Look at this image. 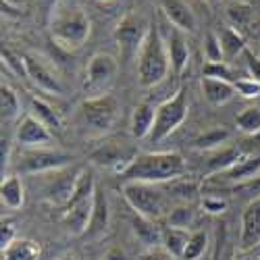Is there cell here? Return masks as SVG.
I'll return each instance as SVG.
<instances>
[{"instance_id":"33","label":"cell","mask_w":260,"mask_h":260,"mask_svg":"<svg viewBox=\"0 0 260 260\" xmlns=\"http://www.w3.org/2000/svg\"><path fill=\"white\" fill-rule=\"evenodd\" d=\"M242 158V152L240 150H235V148H223L221 152H216L210 160H208V167L212 169V171H225V169H229L231 165H235L237 160Z\"/></svg>"},{"instance_id":"41","label":"cell","mask_w":260,"mask_h":260,"mask_svg":"<svg viewBox=\"0 0 260 260\" xmlns=\"http://www.w3.org/2000/svg\"><path fill=\"white\" fill-rule=\"evenodd\" d=\"M11 160V140L3 134V140H0V165H3V175H5V169L9 167Z\"/></svg>"},{"instance_id":"1","label":"cell","mask_w":260,"mask_h":260,"mask_svg":"<svg viewBox=\"0 0 260 260\" xmlns=\"http://www.w3.org/2000/svg\"><path fill=\"white\" fill-rule=\"evenodd\" d=\"M185 173V160L177 152H146L138 154L129 162L121 177L125 181H142V183H165L179 179Z\"/></svg>"},{"instance_id":"9","label":"cell","mask_w":260,"mask_h":260,"mask_svg":"<svg viewBox=\"0 0 260 260\" xmlns=\"http://www.w3.org/2000/svg\"><path fill=\"white\" fill-rule=\"evenodd\" d=\"M119 71V62L115 56L98 52L90 58V64L85 69V81L83 88L90 96H100L106 94L108 85L115 81V75Z\"/></svg>"},{"instance_id":"35","label":"cell","mask_w":260,"mask_h":260,"mask_svg":"<svg viewBox=\"0 0 260 260\" xmlns=\"http://www.w3.org/2000/svg\"><path fill=\"white\" fill-rule=\"evenodd\" d=\"M202 77H214V79H223V81H235V75H233V69L223 60V62H206L204 64V71H202Z\"/></svg>"},{"instance_id":"16","label":"cell","mask_w":260,"mask_h":260,"mask_svg":"<svg viewBox=\"0 0 260 260\" xmlns=\"http://www.w3.org/2000/svg\"><path fill=\"white\" fill-rule=\"evenodd\" d=\"M108 223H111V208H108V198L102 187L96 189V200H94V212L90 219V227L85 231V240H98L108 231Z\"/></svg>"},{"instance_id":"20","label":"cell","mask_w":260,"mask_h":260,"mask_svg":"<svg viewBox=\"0 0 260 260\" xmlns=\"http://www.w3.org/2000/svg\"><path fill=\"white\" fill-rule=\"evenodd\" d=\"M154 121H156V108L152 104H148V102L138 104L134 108V113H132V136L136 140L150 138Z\"/></svg>"},{"instance_id":"26","label":"cell","mask_w":260,"mask_h":260,"mask_svg":"<svg viewBox=\"0 0 260 260\" xmlns=\"http://www.w3.org/2000/svg\"><path fill=\"white\" fill-rule=\"evenodd\" d=\"M219 38H221V46H223L225 60L227 58H235L237 54H244L246 48H248L246 38L240 31H237V29H233V27H225Z\"/></svg>"},{"instance_id":"38","label":"cell","mask_w":260,"mask_h":260,"mask_svg":"<svg viewBox=\"0 0 260 260\" xmlns=\"http://www.w3.org/2000/svg\"><path fill=\"white\" fill-rule=\"evenodd\" d=\"M15 240V225L11 221H3V225H0V246H3V250L9 248Z\"/></svg>"},{"instance_id":"14","label":"cell","mask_w":260,"mask_h":260,"mask_svg":"<svg viewBox=\"0 0 260 260\" xmlns=\"http://www.w3.org/2000/svg\"><path fill=\"white\" fill-rule=\"evenodd\" d=\"M240 248L244 252L260 248V198L252 200L242 214Z\"/></svg>"},{"instance_id":"3","label":"cell","mask_w":260,"mask_h":260,"mask_svg":"<svg viewBox=\"0 0 260 260\" xmlns=\"http://www.w3.org/2000/svg\"><path fill=\"white\" fill-rule=\"evenodd\" d=\"M171 69V60H169V50H167V42L165 36L160 34L158 25H150L146 40L140 48L138 54V77L144 88H152L158 85Z\"/></svg>"},{"instance_id":"8","label":"cell","mask_w":260,"mask_h":260,"mask_svg":"<svg viewBox=\"0 0 260 260\" xmlns=\"http://www.w3.org/2000/svg\"><path fill=\"white\" fill-rule=\"evenodd\" d=\"M73 162V156L60 150H48V148H27L19 160V171L25 175H40V173L60 171Z\"/></svg>"},{"instance_id":"29","label":"cell","mask_w":260,"mask_h":260,"mask_svg":"<svg viewBox=\"0 0 260 260\" xmlns=\"http://www.w3.org/2000/svg\"><path fill=\"white\" fill-rule=\"evenodd\" d=\"M235 125H237V129H240V132H244V134H250V136L260 134V108H258V106H248V108H244V111L237 115Z\"/></svg>"},{"instance_id":"6","label":"cell","mask_w":260,"mask_h":260,"mask_svg":"<svg viewBox=\"0 0 260 260\" xmlns=\"http://www.w3.org/2000/svg\"><path fill=\"white\" fill-rule=\"evenodd\" d=\"M189 113V102H187V92L179 90L175 96H171L156 108V121L152 127L150 140L152 142H162L167 136H171L175 129L187 119Z\"/></svg>"},{"instance_id":"36","label":"cell","mask_w":260,"mask_h":260,"mask_svg":"<svg viewBox=\"0 0 260 260\" xmlns=\"http://www.w3.org/2000/svg\"><path fill=\"white\" fill-rule=\"evenodd\" d=\"M233 88L235 92L244 96V98H258L260 96V83L254 81L252 77H240L233 81Z\"/></svg>"},{"instance_id":"22","label":"cell","mask_w":260,"mask_h":260,"mask_svg":"<svg viewBox=\"0 0 260 260\" xmlns=\"http://www.w3.org/2000/svg\"><path fill=\"white\" fill-rule=\"evenodd\" d=\"M221 173H223V179H227V181L252 179L260 173V156H242L235 165H231L229 169H225Z\"/></svg>"},{"instance_id":"28","label":"cell","mask_w":260,"mask_h":260,"mask_svg":"<svg viewBox=\"0 0 260 260\" xmlns=\"http://www.w3.org/2000/svg\"><path fill=\"white\" fill-rule=\"evenodd\" d=\"M196 221V210L187 204H179L175 208H171L167 214V227H175V229H187Z\"/></svg>"},{"instance_id":"12","label":"cell","mask_w":260,"mask_h":260,"mask_svg":"<svg viewBox=\"0 0 260 260\" xmlns=\"http://www.w3.org/2000/svg\"><path fill=\"white\" fill-rule=\"evenodd\" d=\"M21 60H23L25 75L38 85L40 90H44L48 94H62V83L48 64H44L40 58L31 56V54H23Z\"/></svg>"},{"instance_id":"27","label":"cell","mask_w":260,"mask_h":260,"mask_svg":"<svg viewBox=\"0 0 260 260\" xmlns=\"http://www.w3.org/2000/svg\"><path fill=\"white\" fill-rule=\"evenodd\" d=\"M0 113H3V123H11L21 115L19 96L15 94V90H11L5 83H3V88H0Z\"/></svg>"},{"instance_id":"32","label":"cell","mask_w":260,"mask_h":260,"mask_svg":"<svg viewBox=\"0 0 260 260\" xmlns=\"http://www.w3.org/2000/svg\"><path fill=\"white\" fill-rule=\"evenodd\" d=\"M206 246H208V235H206V231H193V233L189 235V242H187V248H185L181 260H198V258L204 254Z\"/></svg>"},{"instance_id":"37","label":"cell","mask_w":260,"mask_h":260,"mask_svg":"<svg viewBox=\"0 0 260 260\" xmlns=\"http://www.w3.org/2000/svg\"><path fill=\"white\" fill-rule=\"evenodd\" d=\"M242 56H244V60H246V69H248L250 77L260 83V56H256L250 48H246V52H244Z\"/></svg>"},{"instance_id":"15","label":"cell","mask_w":260,"mask_h":260,"mask_svg":"<svg viewBox=\"0 0 260 260\" xmlns=\"http://www.w3.org/2000/svg\"><path fill=\"white\" fill-rule=\"evenodd\" d=\"M165 42H167V50H169L171 71L175 75H181L187 69V62H189V46L183 38V31L173 27L169 31V36H165Z\"/></svg>"},{"instance_id":"45","label":"cell","mask_w":260,"mask_h":260,"mask_svg":"<svg viewBox=\"0 0 260 260\" xmlns=\"http://www.w3.org/2000/svg\"><path fill=\"white\" fill-rule=\"evenodd\" d=\"M62 260H75V258H62Z\"/></svg>"},{"instance_id":"23","label":"cell","mask_w":260,"mask_h":260,"mask_svg":"<svg viewBox=\"0 0 260 260\" xmlns=\"http://www.w3.org/2000/svg\"><path fill=\"white\" fill-rule=\"evenodd\" d=\"M189 231L187 229H175V227H167L162 229V248L175 258H183V252L189 242Z\"/></svg>"},{"instance_id":"13","label":"cell","mask_w":260,"mask_h":260,"mask_svg":"<svg viewBox=\"0 0 260 260\" xmlns=\"http://www.w3.org/2000/svg\"><path fill=\"white\" fill-rule=\"evenodd\" d=\"M158 5L173 27H177L179 31H187V34L196 31L198 27L196 13L191 11V7L185 0H158Z\"/></svg>"},{"instance_id":"4","label":"cell","mask_w":260,"mask_h":260,"mask_svg":"<svg viewBox=\"0 0 260 260\" xmlns=\"http://www.w3.org/2000/svg\"><path fill=\"white\" fill-rule=\"evenodd\" d=\"M123 198L132 206V210L140 216L152 221L167 219L171 212L169 198L162 189L154 183H142V181H125L123 183Z\"/></svg>"},{"instance_id":"21","label":"cell","mask_w":260,"mask_h":260,"mask_svg":"<svg viewBox=\"0 0 260 260\" xmlns=\"http://www.w3.org/2000/svg\"><path fill=\"white\" fill-rule=\"evenodd\" d=\"M0 200H3V206L17 210L23 206L25 202V191H23V183L17 175H7L3 177V183H0Z\"/></svg>"},{"instance_id":"18","label":"cell","mask_w":260,"mask_h":260,"mask_svg":"<svg viewBox=\"0 0 260 260\" xmlns=\"http://www.w3.org/2000/svg\"><path fill=\"white\" fill-rule=\"evenodd\" d=\"M200 88H202V96H204L212 106L227 104V102L235 96V88H233L231 81L214 79V77H202Z\"/></svg>"},{"instance_id":"7","label":"cell","mask_w":260,"mask_h":260,"mask_svg":"<svg viewBox=\"0 0 260 260\" xmlns=\"http://www.w3.org/2000/svg\"><path fill=\"white\" fill-rule=\"evenodd\" d=\"M81 115L83 121L92 132L104 134L108 132L119 115V102L111 94H100V96H90L81 104Z\"/></svg>"},{"instance_id":"44","label":"cell","mask_w":260,"mask_h":260,"mask_svg":"<svg viewBox=\"0 0 260 260\" xmlns=\"http://www.w3.org/2000/svg\"><path fill=\"white\" fill-rule=\"evenodd\" d=\"M208 3H210V5H219V3H221V0H208Z\"/></svg>"},{"instance_id":"43","label":"cell","mask_w":260,"mask_h":260,"mask_svg":"<svg viewBox=\"0 0 260 260\" xmlns=\"http://www.w3.org/2000/svg\"><path fill=\"white\" fill-rule=\"evenodd\" d=\"M248 31H250V36H252V40H256L258 44H260V21H252V23L246 27Z\"/></svg>"},{"instance_id":"5","label":"cell","mask_w":260,"mask_h":260,"mask_svg":"<svg viewBox=\"0 0 260 260\" xmlns=\"http://www.w3.org/2000/svg\"><path fill=\"white\" fill-rule=\"evenodd\" d=\"M50 36L58 42V46L75 50L90 38V19L81 9H60L52 15Z\"/></svg>"},{"instance_id":"34","label":"cell","mask_w":260,"mask_h":260,"mask_svg":"<svg viewBox=\"0 0 260 260\" xmlns=\"http://www.w3.org/2000/svg\"><path fill=\"white\" fill-rule=\"evenodd\" d=\"M204 56L208 62H223L225 54H223V46H221V38L214 31H208L204 36Z\"/></svg>"},{"instance_id":"25","label":"cell","mask_w":260,"mask_h":260,"mask_svg":"<svg viewBox=\"0 0 260 260\" xmlns=\"http://www.w3.org/2000/svg\"><path fill=\"white\" fill-rule=\"evenodd\" d=\"M40 123H44L50 132H58L62 127L60 115L56 113V108H52L48 102H44L42 98H31V111H29Z\"/></svg>"},{"instance_id":"2","label":"cell","mask_w":260,"mask_h":260,"mask_svg":"<svg viewBox=\"0 0 260 260\" xmlns=\"http://www.w3.org/2000/svg\"><path fill=\"white\" fill-rule=\"evenodd\" d=\"M96 189H98V185L94 179V173L92 171H79L73 196L67 202V208H64V214H62V223L71 235L83 237L85 231H88L92 212H94Z\"/></svg>"},{"instance_id":"39","label":"cell","mask_w":260,"mask_h":260,"mask_svg":"<svg viewBox=\"0 0 260 260\" xmlns=\"http://www.w3.org/2000/svg\"><path fill=\"white\" fill-rule=\"evenodd\" d=\"M138 260H179V258L171 256L162 246H158V248H148Z\"/></svg>"},{"instance_id":"31","label":"cell","mask_w":260,"mask_h":260,"mask_svg":"<svg viewBox=\"0 0 260 260\" xmlns=\"http://www.w3.org/2000/svg\"><path fill=\"white\" fill-rule=\"evenodd\" d=\"M227 138H229V132L225 127H212L210 132L202 134L196 142H193V146H196L198 150H212V148L223 146Z\"/></svg>"},{"instance_id":"17","label":"cell","mask_w":260,"mask_h":260,"mask_svg":"<svg viewBox=\"0 0 260 260\" xmlns=\"http://www.w3.org/2000/svg\"><path fill=\"white\" fill-rule=\"evenodd\" d=\"M136 156H127L125 154V148L121 144H104L92 154L94 165L106 167V169H119V173H123V169Z\"/></svg>"},{"instance_id":"19","label":"cell","mask_w":260,"mask_h":260,"mask_svg":"<svg viewBox=\"0 0 260 260\" xmlns=\"http://www.w3.org/2000/svg\"><path fill=\"white\" fill-rule=\"evenodd\" d=\"M132 229L134 235L138 237V242L144 244L146 248H158L162 244V229L158 227V221L136 214L132 221Z\"/></svg>"},{"instance_id":"11","label":"cell","mask_w":260,"mask_h":260,"mask_svg":"<svg viewBox=\"0 0 260 260\" xmlns=\"http://www.w3.org/2000/svg\"><path fill=\"white\" fill-rule=\"evenodd\" d=\"M15 138L21 146H25V148H44L46 144L52 142V132L44 123H40L31 113H27V115H23V119L19 121Z\"/></svg>"},{"instance_id":"42","label":"cell","mask_w":260,"mask_h":260,"mask_svg":"<svg viewBox=\"0 0 260 260\" xmlns=\"http://www.w3.org/2000/svg\"><path fill=\"white\" fill-rule=\"evenodd\" d=\"M102 260H129V258H127V254H125L123 250L113 248V250H108V252L104 254V258H102Z\"/></svg>"},{"instance_id":"30","label":"cell","mask_w":260,"mask_h":260,"mask_svg":"<svg viewBox=\"0 0 260 260\" xmlns=\"http://www.w3.org/2000/svg\"><path fill=\"white\" fill-rule=\"evenodd\" d=\"M227 17L233 23V27H244V29L254 21L252 7L246 5V3H240V0H237V3H229L227 5Z\"/></svg>"},{"instance_id":"10","label":"cell","mask_w":260,"mask_h":260,"mask_svg":"<svg viewBox=\"0 0 260 260\" xmlns=\"http://www.w3.org/2000/svg\"><path fill=\"white\" fill-rule=\"evenodd\" d=\"M148 27L150 25L144 23V19L136 17V15L125 17L119 23V27L115 31V38H117V44H119L123 60H132L134 56L138 58L140 48H142L146 34H148Z\"/></svg>"},{"instance_id":"40","label":"cell","mask_w":260,"mask_h":260,"mask_svg":"<svg viewBox=\"0 0 260 260\" xmlns=\"http://www.w3.org/2000/svg\"><path fill=\"white\" fill-rule=\"evenodd\" d=\"M202 206H204V210H206V212L219 214V212H223V210L227 208V202H225V200H221V198H212V196H208V198H204Z\"/></svg>"},{"instance_id":"24","label":"cell","mask_w":260,"mask_h":260,"mask_svg":"<svg viewBox=\"0 0 260 260\" xmlns=\"http://www.w3.org/2000/svg\"><path fill=\"white\" fill-rule=\"evenodd\" d=\"M42 254L38 242L34 240H15L9 248L3 250V258L5 260H38Z\"/></svg>"}]
</instances>
